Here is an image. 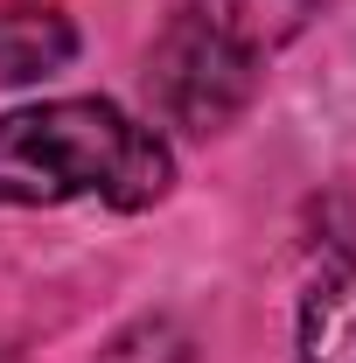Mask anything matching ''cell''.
<instances>
[{"mask_svg":"<svg viewBox=\"0 0 356 363\" xmlns=\"http://www.w3.org/2000/svg\"><path fill=\"white\" fill-rule=\"evenodd\" d=\"M308 7L314 0H175L161 43L147 49L161 119L182 133L230 126L259 91V63L308 21Z\"/></svg>","mask_w":356,"mask_h":363,"instance_id":"cell-2","label":"cell"},{"mask_svg":"<svg viewBox=\"0 0 356 363\" xmlns=\"http://www.w3.org/2000/svg\"><path fill=\"white\" fill-rule=\"evenodd\" d=\"M175 182V154L154 126L112 98H49L0 119V203H77L147 210Z\"/></svg>","mask_w":356,"mask_h":363,"instance_id":"cell-1","label":"cell"},{"mask_svg":"<svg viewBox=\"0 0 356 363\" xmlns=\"http://www.w3.org/2000/svg\"><path fill=\"white\" fill-rule=\"evenodd\" d=\"M98 363H196V342H189L182 321L147 315V321H133V328H119V335L98 350Z\"/></svg>","mask_w":356,"mask_h":363,"instance_id":"cell-5","label":"cell"},{"mask_svg":"<svg viewBox=\"0 0 356 363\" xmlns=\"http://www.w3.org/2000/svg\"><path fill=\"white\" fill-rule=\"evenodd\" d=\"M301 363H356V238L308 286V308H301Z\"/></svg>","mask_w":356,"mask_h":363,"instance_id":"cell-4","label":"cell"},{"mask_svg":"<svg viewBox=\"0 0 356 363\" xmlns=\"http://www.w3.org/2000/svg\"><path fill=\"white\" fill-rule=\"evenodd\" d=\"M77 56V28L49 0H0V84H43Z\"/></svg>","mask_w":356,"mask_h":363,"instance_id":"cell-3","label":"cell"}]
</instances>
